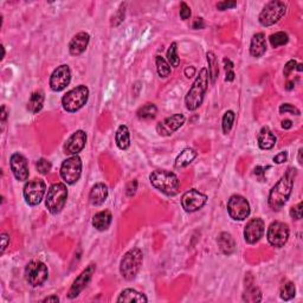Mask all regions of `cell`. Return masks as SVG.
<instances>
[{"mask_svg": "<svg viewBox=\"0 0 303 303\" xmlns=\"http://www.w3.org/2000/svg\"><path fill=\"white\" fill-rule=\"evenodd\" d=\"M297 175V169L294 167H289L287 172L284 173L279 180L276 182V185L271 188L269 193V206L272 208L273 211L281 210L284 206L285 202L289 199L291 191L294 187V181Z\"/></svg>", "mask_w": 303, "mask_h": 303, "instance_id": "1", "label": "cell"}, {"mask_svg": "<svg viewBox=\"0 0 303 303\" xmlns=\"http://www.w3.org/2000/svg\"><path fill=\"white\" fill-rule=\"evenodd\" d=\"M149 180L153 187L168 197H174L179 193L180 180L175 173L166 169H157L151 173Z\"/></svg>", "mask_w": 303, "mask_h": 303, "instance_id": "2", "label": "cell"}, {"mask_svg": "<svg viewBox=\"0 0 303 303\" xmlns=\"http://www.w3.org/2000/svg\"><path fill=\"white\" fill-rule=\"evenodd\" d=\"M208 79L210 78H208L207 69L202 67L197 76L196 81L193 82L192 87L188 90L186 97H185V103H186L188 110L193 111L202 105L208 87Z\"/></svg>", "mask_w": 303, "mask_h": 303, "instance_id": "3", "label": "cell"}, {"mask_svg": "<svg viewBox=\"0 0 303 303\" xmlns=\"http://www.w3.org/2000/svg\"><path fill=\"white\" fill-rule=\"evenodd\" d=\"M143 263V254L139 248H133L125 254L120 263V272L122 277L132 281L136 277Z\"/></svg>", "mask_w": 303, "mask_h": 303, "instance_id": "4", "label": "cell"}, {"mask_svg": "<svg viewBox=\"0 0 303 303\" xmlns=\"http://www.w3.org/2000/svg\"><path fill=\"white\" fill-rule=\"evenodd\" d=\"M89 99V89L85 85H78L69 90L62 99V105L67 113H76L87 104Z\"/></svg>", "mask_w": 303, "mask_h": 303, "instance_id": "5", "label": "cell"}, {"mask_svg": "<svg viewBox=\"0 0 303 303\" xmlns=\"http://www.w3.org/2000/svg\"><path fill=\"white\" fill-rule=\"evenodd\" d=\"M67 188L66 184L57 182L50 186L46 194L45 205L50 213L57 214L63 210L67 204Z\"/></svg>", "mask_w": 303, "mask_h": 303, "instance_id": "6", "label": "cell"}, {"mask_svg": "<svg viewBox=\"0 0 303 303\" xmlns=\"http://www.w3.org/2000/svg\"><path fill=\"white\" fill-rule=\"evenodd\" d=\"M285 12H287V6L284 2L273 0L264 6L258 17V20L262 26H271L283 18Z\"/></svg>", "mask_w": 303, "mask_h": 303, "instance_id": "7", "label": "cell"}, {"mask_svg": "<svg viewBox=\"0 0 303 303\" xmlns=\"http://www.w3.org/2000/svg\"><path fill=\"white\" fill-rule=\"evenodd\" d=\"M25 279L31 287H40L49 277V269L40 261H31L25 267Z\"/></svg>", "mask_w": 303, "mask_h": 303, "instance_id": "8", "label": "cell"}, {"mask_svg": "<svg viewBox=\"0 0 303 303\" xmlns=\"http://www.w3.org/2000/svg\"><path fill=\"white\" fill-rule=\"evenodd\" d=\"M82 174V160L78 155H72L63 161L61 166V176L67 185H73Z\"/></svg>", "mask_w": 303, "mask_h": 303, "instance_id": "9", "label": "cell"}, {"mask_svg": "<svg viewBox=\"0 0 303 303\" xmlns=\"http://www.w3.org/2000/svg\"><path fill=\"white\" fill-rule=\"evenodd\" d=\"M46 192V185L42 179H32L25 184L23 194L26 204L30 206H36L40 204Z\"/></svg>", "mask_w": 303, "mask_h": 303, "instance_id": "10", "label": "cell"}, {"mask_svg": "<svg viewBox=\"0 0 303 303\" xmlns=\"http://www.w3.org/2000/svg\"><path fill=\"white\" fill-rule=\"evenodd\" d=\"M268 242L275 248H282L289 239V228L282 222H272L268 228Z\"/></svg>", "mask_w": 303, "mask_h": 303, "instance_id": "11", "label": "cell"}, {"mask_svg": "<svg viewBox=\"0 0 303 303\" xmlns=\"http://www.w3.org/2000/svg\"><path fill=\"white\" fill-rule=\"evenodd\" d=\"M228 212L234 220H244L250 216V204L239 194H234L228 202Z\"/></svg>", "mask_w": 303, "mask_h": 303, "instance_id": "12", "label": "cell"}, {"mask_svg": "<svg viewBox=\"0 0 303 303\" xmlns=\"http://www.w3.org/2000/svg\"><path fill=\"white\" fill-rule=\"evenodd\" d=\"M206 194L199 192L196 188L187 191L181 197V206L186 212H196L205 206L207 202Z\"/></svg>", "mask_w": 303, "mask_h": 303, "instance_id": "13", "label": "cell"}, {"mask_svg": "<svg viewBox=\"0 0 303 303\" xmlns=\"http://www.w3.org/2000/svg\"><path fill=\"white\" fill-rule=\"evenodd\" d=\"M71 81V70L67 64L57 67L50 77V88L54 91H62L69 85Z\"/></svg>", "mask_w": 303, "mask_h": 303, "instance_id": "14", "label": "cell"}, {"mask_svg": "<svg viewBox=\"0 0 303 303\" xmlns=\"http://www.w3.org/2000/svg\"><path fill=\"white\" fill-rule=\"evenodd\" d=\"M95 270H96V264L91 263L85 268L83 271L79 273L77 277H76V279L73 281V283L71 285V288L69 289V293H67V297H69L70 300L76 299V297L82 293V290H83L88 285V283L90 282Z\"/></svg>", "mask_w": 303, "mask_h": 303, "instance_id": "15", "label": "cell"}, {"mask_svg": "<svg viewBox=\"0 0 303 303\" xmlns=\"http://www.w3.org/2000/svg\"><path fill=\"white\" fill-rule=\"evenodd\" d=\"M264 225L263 219L261 218H252L246 223L245 229H244V239L249 244H256L260 242L262 237L264 236Z\"/></svg>", "mask_w": 303, "mask_h": 303, "instance_id": "16", "label": "cell"}, {"mask_svg": "<svg viewBox=\"0 0 303 303\" xmlns=\"http://www.w3.org/2000/svg\"><path fill=\"white\" fill-rule=\"evenodd\" d=\"M185 121H186V117L182 114H174V115L165 119L164 121L159 122L157 125V132L161 136H170L174 132L182 127Z\"/></svg>", "mask_w": 303, "mask_h": 303, "instance_id": "17", "label": "cell"}, {"mask_svg": "<svg viewBox=\"0 0 303 303\" xmlns=\"http://www.w3.org/2000/svg\"><path fill=\"white\" fill-rule=\"evenodd\" d=\"M10 166L14 178L18 181H26L29 179V164L28 159L20 153H14L11 155Z\"/></svg>", "mask_w": 303, "mask_h": 303, "instance_id": "18", "label": "cell"}, {"mask_svg": "<svg viewBox=\"0 0 303 303\" xmlns=\"http://www.w3.org/2000/svg\"><path fill=\"white\" fill-rule=\"evenodd\" d=\"M87 143V133L84 131H76L64 143V153L67 155H77Z\"/></svg>", "mask_w": 303, "mask_h": 303, "instance_id": "19", "label": "cell"}, {"mask_svg": "<svg viewBox=\"0 0 303 303\" xmlns=\"http://www.w3.org/2000/svg\"><path fill=\"white\" fill-rule=\"evenodd\" d=\"M90 36L87 32H79L76 36L72 37V39L69 43V52L72 56H79L87 50L88 44H89Z\"/></svg>", "mask_w": 303, "mask_h": 303, "instance_id": "20", "label": "cell"}, {"mask_svg": "<svg viewBox=\"0 0 303 303\" xmlns=\"http://www.w3.org/2000/svg\"><path fill=\"white\" fill-rule=\"evenodd\" d=\"M108 198V187L103 182H97L91 187L89 193V202L94 206H100L104 204V202Z\"/></svg>", "mask_w": 303, "mask_h": 303, "instance_id": "21", "label": "cell"}, {"mask_svg": "<svg viewBox=\"0 0 303 303\" xmlns=\"http://www.w3.org/2000/svg\"><path fill=\"white\" fill-rule=\"evenodd\" d=\"M267 51V40L266 34L258 32V34H254L251 39V44H250V55L255 58H260L266 54Z\"/></svg>", "mask_w": 303, "mask_h": 303, "instance_id": "22", "label": "cell"}, {"mask_svg": "<svg viewBox=\"0 0 303 303\" xmlns=\"http://www.w3.org/2000/svg\"><path fill=\"white\" fill-rule=\"evenodd\" d=\"M257 141H258V146H260L261 149H263V151H269V149L275 147L276 141L277 140H276V136L273 135V133L269 128L263 127L261 129L260 133H258Z\"/></svg>", "mask_w": 303, "mask_h": 303, "instance_id": "23", "label": "cell"}, {"mask_svg": "<svg viewBox=\"0 0 303 303\" xmlns=\"http://www.w3.org/2000/svg\"><path fill=\"white\" fill-rule=\"evenodd\" d=\"M217 243H218L220 251L226 256H230L236 251V242H235L234 237L228 232H222L218 236Z\"/></svg>", "mask_w": 303, "mask_h": 303, "instance_id": "24", "label": "cell"}, {"mask_svg": "<svg viewBox=\"0 0 303 303\" xmlns=\"http://www.w3.org/2000/svg\"><path fill=\"white\" fill-rule=\"evenodd\" d=\"M111 220H113V216L111 212L108 210H103L97 212L95 216L93 217V226L99 231H105L109 228L111 224Z\"/></svg>", "mask_w": 303, "mask_h": 303, "instance_id": "25", "label": "cell"}, {"mask_svg": "<svg viewBox=\"0 0 303 303\" xmlns=\"http://www.w3.org/2000/svg\"><path fill=\"white\" fill-rule=\"evenodd\" d=\"M115 141L116 145L122 151H127L131 147V133H129V129L126 125H121L117 128L116 134H115Z\"/></svg>", "mask_w": 303, "mask_h": 303, "instance_id": "26", "label": "cell"}, {"mask_svg": "<svg viewBox=\"0 0 303 303\" xmlns=\"http://www.w3.org/2000/svg\"><path fill=\"white\" fill-rule=\"evenodd\" d=\"M44 101H45V95L42 90H37L32 93L30 100L28 102V110L32 114L39 113L43 109Z\"/></svg>", "mask_w": 303, "mask_h": 303, "instance_id": "27", "label": "cell"}, {"mask_svg": "<svg viewBox=\"0 0 303 303\" xmlns=\"http://www.w3.org/2000/svg\"><path fill=\"white\" fill-rule=\"evenodd\" d=\"M198 157V152L194 151L193 148H185L180 154L175 159V167L176 168H184L188 165L192 164V161Z\"/></svg>", "mask_w": 303, "mask_h": 303, "instance_id": "28", "label": "cell"}, {"mask_svg": "<svg viewBox=\"0 0 303 303\" xmlns=\"http://www.w3.org/2000/svg\"><path fill=\"white\" fill-rule=\"evenodd\" d=\"M117 302H147L148 299L135 289H125L117 297Z\"/></svg>", "mask_w": 303, "mask_h": 303, "instance_id": "29", "label": "cell"}, {"mask_svg": "<svg viewBox=\"0 0 303 303\" xmlns=\"http://www.w3.org/2000/svg\"><path fill=\"white\" fill-rule=\"evenodd\" d=\"M207 63H208V78L211 79V83H216L217 78L219 75V67H218V60H217L216 55L213 52H207L206 54Z\"/></svg>", "mask_w": 303, "mask_h": 303, "instance_id": "30", "label": "cell"}, {"mask_svg": "<svg viewBox=\"0 0 303 303\" xmlns=\"http://www.w3.org/2000/svg\"><path fill=\"white\" fill-rule=\"evenodd\" d=\"M158 114V108L154 103H146L145 105L137 110V117L143 121H149V120L155 119Z\"/></svg>", "mask_w": 303, "mask_h": 303, "instance_id": "31", "label": "cell"}, {"mask_svg": "<svg viewBox=\"0 0 303 303\" xmlns=\"http://www.w3.org/2000/svg\"><path fill=\"white\" fill-rule=\"evenodd\" d=\"M155 64H157L158 75L163 78L168 77L170 75V71H172L168 62L165 60L164 57H161V56H157V57H155Z\"/></svg>", "mask_w": 303, "mask_h": 303, "instance_id": "32", "label": "cell"}, {"mask_svg": "<svg viewBox=\"0 0 303 303\" xmlns=\"http://www.w3.org/2000/svg\"><path fill=\"white\" fill-rule=\"evenodd\" d=\"M269 40L272 48H279V46L285 45V44L289 42V36L285 32H276V34H272L269 37Z\"/></svg>", "mask_w": 303, "mask_h": 303, "instance_id": "33", "label": "cell"}, {"mask_svg": "<svg viewBox=\"0 0 303 303\" xmlns=\"http://www.w3.org/2000/svg\"><path fill=\"white\" fill-rule=\"evenodd\" d=\"M296 294V288L295 284L293 282H287L282 285L281 288V299L284 300V301H290L295 297Z\"/></svg>", "mask_w": 303, "mask_h": 303, "instance_id": "34", "label": "cell"}, {"mask_svg": "<svg viewBox=\"0 0 303 303\" xmlns=\"http://www.w3.org/2000/svg\"><path fill=\"white\" fill-rule=\"evenodd\" d=\"M167 61H168L169 66L174 67H179V64H180V58H179L178 56V45H176V43L170 44L168 50H167Z\"/></svg>", "mask_w": 303, "mask_h": 303, "instance_id": "35", "label": "cell"}, {"mask_svg": "<svg viewBox=\"0 0 303 303\" xmlns=\"http://www.w3.org/2000/svg\"><path fill=\"white\" fill-rule=\"evenodd\" d=\"M235 119H236V115H235V113L232 110H228L224 114L222 121V127H223V132H224L225 134L230 133L232 127H234Z\"/></svg>", "mask_w": 303, "mask_h": 303, "instance_id": "36", "label": "cell"}, {"mask_svg": "<svg viewBox=\"0 0 303 303\" xmlns=\"http://www.w3.org/2000/svg\"><path fill=\"white\" fill-rule=\"evenodd\" d=\"M243 300L246 302H260L262 300V294L260 289L256 287L249 288L243 295Z\"/></svg>", "mask_w": 303, "mask_h": 303, "instance_id": "37", "label": "cell"}, {"mask_svg": "<svg viewBox=\"0 0 303 303\" xmlns=\"http://www.w3.org/2000/svg\"><path fill=\"white\" fill-rule=\"evenodd\" d=\"M224 67H225V81L226 82H232L235 79L236 73L234 71V63L229 58H224Z\"/></svg>", "mask_w": 303, "mask_h": 303, "instance_id": "38", "label": "cell"}, {"mask_svg": "<svg viewBox=\"0 0 303 303\" xmlns=\"http://www.w3.org/2000/svg\"><path fill=\"white\" fill-rule=\"evenodd\" d=\"M36 167H37V170L40 173V174L45 175V174H48L50 170H51V163L46 160V159L42 158L37 161Z\"/></svg>", "mask_w": 303, "mask_h": 303, "instance_id": "39", "label": "cell"}, {"mask_svg": "<svg viewBox=\"0 0 303 303\" xmlns=\"http://www.w3.org/2000/svg\"><path fill=\"white\" fill-rule=\"evenodd\" d=\"M279 113L281 114H291V115H297L299 116L301 114L300 109H297L296 107H294L293 104L290 103H284L279 107Z\"/></svg>", "mask_w": 303, "mask_h": 303, "instance_id": "40", "label": "cell"}, {"mask_svg": "<svg viewBox=\"0 0 303 303\" xmlns=\"http://www.w3.org/2000/svg\"><path fill=\"white\" fill-rule=\"evenodd\" d=\"M302 207H303V202H299V204L296 205V206L291 207L290 208V216L291 218L299 220L302 218Z\"/></svg>", "mask_w": 303, "mask_h": 303, "instance_id": "41", "label": "cell"}, {"mask_svg": "<svg viewBox=\"0 0 303 303\" xmlns=\"http://www.w3.org/2000/svg\"><path fill=\"white\" fill-rule=\"evenodd\" d=\"M191 14H192V12H191V7L188 6L186 2L182 1L180 4V18L182 20H187L191 17Z\"/></svg>", "mask_w": 303, "mask_h": 303, "instance_id": "42", "label": "cell"}, {"mask_svg": "<svg viewBox=\"0 0 303 303\" xmlns=\"http://www.w3.org/2000/svg\"><path fill=\"white\" fill-rule=\"evenodd\" d=\"M296 66H297V62L294 60H290L287 64H285L284 69H283V75L285 76V77H288V76H289L290 73L296 69Z\"/></svg>", "mask_w": 303, "mask_h": 303, "instance_id": "43", "label": "cell"}, {"mask_svg": "<svg viewBox=\"0 0 303 303\" xmlns=\"http://www.w3.org/2000/svg\"><path fill=\"white\" fill-rule=\"evenodd\" d=\"M237 6L236 1H220L217 4V8L219 11H225V10H230V8H234Z\"/></svg>", "mask_w": 303, "mask_h": 303, "instance_id": "44", "label": "cell"}, {"mask_svg": "<svg viewBox=\"0 0 303 303\" xmlns=\"http://www.w3.org/2000/svg\"><path fill=\"white\" fill-rule=\"evenodd\" d=\"M136 190H137V181L133 180L129 182L127 187H126V193H127L128 197H133L135 196V193H136Z\"/></svg>", "mask_w": 303, "mask_h": 303, "instance_id": "45", "label": "cell"}, {"mask_svg": "<svg viewBox=\"0 0 303 303\" xmlns=\"http://www.w3.org/2000/svg\"><path fill=\"white\" fill-rule=\"evenodd\" d=\"M0 239H1V254H4V251L10 244V235L6 234V232H2Z\"/></svg>", "mask_w": 303, "mask_h": 303, "instance_id": "46", "label": "cell"}, {"mask_svg": "<svg viewBox=\"0 0 303 303\" xmlns=\"http://www.w3.org/2000/svg\"><path fill=\"white\" fill-rule=\"evenodd\" d=\"M123 18H125V5H122L121 8H120V10L117 11V13L115 14V16L113 17V22H115V19H117L115 26L121 24ZM113 22H111V23H113Z\"/></svg>", "mask_w": 303, "mask_h": 303, "instance_id": "47", "label": "cell"}, {"mask_svg": "<svg viewBox=\"0 0 303 303\" xmlns=\"http://www.w3.org/2000/svg\"><path fill=\"white\" fill-rule=\"evenodd\" d=\"M287 160H288V153L287 152H281L279 154H277L275 158H273V163L278 164V165L285 163Z\"/></svg>", "mask_w": 303, "mask_h": 303, "instance_id": "48", "label": "cell"}, {"mask_svg": "<svg viewBox=\"0 0 303 303\" xmlns=\"http://www.w3.org/2000/svg\"><path fill=\"white\" fill-rule=\"evenodd\" d=\"M192 28L194 29V30H199V29H204V28H205L204 19H202V18H196V19H194V22H193V24H192Z\"/></svg>", "mask_w": 303, "mask_h": 303, "instance_id": "49", "label": "cell"}, {"mask_svg": "<svg viewBox=\"0 0 303 303\" xmlns=\"http://www.w3.org/2000/svg\"><path fill=\"white\" fill-rule=\"evenodd\" d=\"M254 173H255V175H257L258 178L261 179V180H263L264 173H266V168H264V167H262V166H257L254 169Z\"/></svg>", "mask_w": 303, "mask_h": 303, "instance_id": "50", "label": "cell"}, {"mask_svg": "<svg viewBox=\"0 0 303 303\" xmlns=\"http://www.w3.org/2000/svg\"><path fill=\"white\" fill-rule=\"evenodd\" d=\"M185 75H186L187 78L193 77L194 75H196V67H188L185 69Z\"/></svg>", "mask_w": 303, "mask_h": 303, "instance_id": "51", "label": "cell"}, {"mask_svg": "<svg viewBox=\"0 0 303 303\" xmlns=\"http://www.w3.org/2000/svg\"><path fill=\"white\" fill-rule=\"evenodd\" d=\"M42 302H52V303H58V302H60V297H58L57 295H51V296L45 297V299H44Z\"/></svg>", "mask_w": 303, "mask_h": 303, "instance_id": "52", "label": "cell"}, {"mask_svg": "<svg viewBox=\"0 0 303 303\" xmlns=\"http://www.w3.org/2000/svg\"><path fill=\"white\" fill-rule=\"evenodd\" d=\"M6 117H7L6 107H5V105H2V107H1V122H2V125H5V122H6Z\"/></svg>", "mask_w": 303, "mask_h": 303, "instance_id": "53", "label": "cell"}, {"mask_svg": "<svg viewBox=\"0 0 303 303\" xmlns=\"http://www.w3.org/2000/svg\"><path fill=\"white\" fill-rule=\"evenodd\" d=\"M293 127V122L290 121V120H284V121H282V128L283 129H290Z\"/></svg>", "mask_w": 303, "mask_h": 303, "instance_id": "54", "label": "cell"}, {"mask_svg": "<svg viewBox=\"0 0 303 303\" xmlns=\"http://www.w3.org/2000/svg\"><path fill=\"white\" fill-rule=\"evenodd\" d=\"M294 87H295V83H294V82H288L287 85H285V89L291 90Z\"/></svg>", "mask_w": 303, "mask_h": 303, "instance_id": "55", "label": "cell"}, {"mask_svg": "<svg viewBox=\"0 0 303 303\" xmlns=\"http://www.w3.org/2000/svg\"><path fill=\"white\" fill-rule=\"evenodd\" d=\"M299 164L302 165V148L299 149Z\"/></svg>", "mask_w": 303, "mask_h": 303, "instance_id": "56", "label": "cell"}, {"mask_svg": "<svg viewBox=\"0 0 303 303\" xmlns=\"http://www.w3.org/2000/svg\"><path fill=\"white\" fill-rule=\"evenodd\" d=\"M296 69L299 70V71H302V64H297V66H296Z\"/></svg>", "mask_w": 303, "mask_h": 303, "instance_id": "57", "label": "cell"}]
</instances>
